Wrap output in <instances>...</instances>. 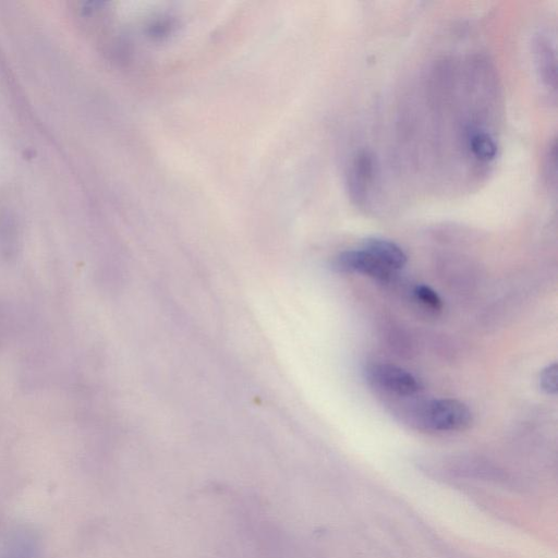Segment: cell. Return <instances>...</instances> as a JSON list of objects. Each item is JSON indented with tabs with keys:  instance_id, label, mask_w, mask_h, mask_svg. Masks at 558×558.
Instances as JSON below:
<instances>
[{
	"instance_id": "cell-2",
	"label": "cell",
	"mask_w": 558,
	"mask_h": 558,
	"mask_svg": "<svg viewBox=\"0 0 558 558\" xmlns=\"http://www.w3.org/2000/svg\"><path fill=\"white\" fill-rule=\"evenodd\" d=\"M364 375L367 384L384 397H415L422 390L421 381L413 374L393 364L371 363Z\"/></svg>"
},
{
	"instance_id": "cell-7",
	"label": "cell",
	"mask_w": 558,
	"mask_h": 558,
	"mask_svg": "<svg viewBox=\"0 0 558 558\" xmlns=\"http://www.w3.org/2000/svg\"><path fill=\"white\" fill-rule=\"evenodd\" d=\"M412 294L414 300L430 312L437 313L442 310V302L439 295L426 284H416Z\"/></svg>"
},
{
	"instance_id": "cell-9",
	"label": "cell",
	"mask_w": 558,
	"mask_h": 558,
	"mask_svg": "<svg viewBox=\"0 0 558 558\" xmlns=\"http://www.w3.org/2000/svg\"><path fill=\"white\" fill-rule=\"evenodd\" d=\"M8 558H35L34 546L21 544L13 548Z\"/></svg>"
},
{
	"instance_id": "cell-8",
	"label": "cell",
	"mask_w": 558,
	"mask_h": 558,
	"mask_svg": "<svg viewBox=\"0 0 558 558\" xmlns=\"http://www.w3.org/2000/svg\"><path fill=\"white\" fill-rule=\"evenodd\" d=\"M541 389L547 395H556L558 391V365L557 363L548 364L544 367L538 377Z\"/></svg>"
},
{
	"instance_id": "cell-5",
	"label": "cell",
	"mask_w": 558,
	"mask_h": 558,
	"mask_svg": "<svg viewBox=\"0 0 558 558\" xmlns=\"http://www.w3.org/2000/svg\"><path fill=\"white\" fill-rule=\"evenodd\" d=\"M535 62L544 84L556 87V56L550 41L544 35L538 36L534 43Z\"/></svg>"
},
{
	"instance_id": "cell-4",
	"label": "cell",
	"mask_w": 558,
	"mask_h": 558,
	"mask_svg": "<svg viewBox=\"0 0 558 558\" xmlns=\"http://www.w3.org/2000/svg\"><path fill=\"white\" fill-rule=\"evenodd\" d=\"M361 247L396 272L407 264L405 253L392 241L381 238H368Z\"/></svg>"
},
{
	"instance_id": "cell-3",
	"label": "cell",
	"mask_w": 558,
	"mask_h": 558,
	"mask_svg": "<svg viewBox=\"0 0 558 558\" xmlns=\"http://www.w3.org/2000/svg\"><path fill=\"white\" fill-rule=\"evenodd\" d=\"M338 271L361 274L381 282H389L396 271L389 269L365 250L356 248L342 252L335 262Z\"/></svg>"
},
{
	"instance_id": "cell-1",
	"label": "cell",
	"mask_w": 558,
	"mask_h": 558,
	"mask_svg": "<svg viewBox=\"0 0 558 558\" xmlns=\"http://www.w3.org/2000/svg\"><path fill=\"white\" fill-rule=\"evenodd\" d=\"M416 397V396H415ZM402 398L396 412L402 421L422 432H458L472 422L470 409L456 399L416 400Z\"/></svg>"
},
{
	"instance_id": "cell-6",
	"label": "cell",
	"mask_w": 558,
	"mask_h": 558,
	"mask_svg": "<svg viewBox=\"0 0 558 558\" xmlns=\"http://www.w3.org/2000/svg\"><path fill=\"white\" fill-rule=\"evenodd\" d=\"M466 144L472 155L481 161H490L497 155V144L494 137L477 126L468 128Z\"/></svg>"
}]
</instances>
